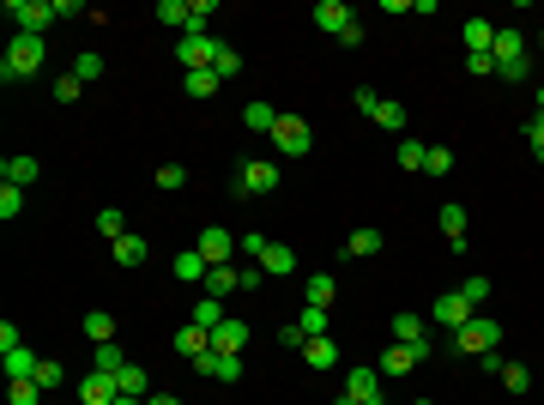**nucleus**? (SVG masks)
Masks as SVG:
<instances>
[{"label":"nucleus","mask_w":544,"mask_h":405,"mask_svg":"<svg viewBox=\"0 0 544 405\" xmlns=\"http://www.w3.org/2000/svg\"><path fill=\"white\" fill-rule=\"evenodd\" d=\"M393 345H424V351H436L430 321H424V315H411V308H400V315H393Z\"/></svg>","instance_id":"11"},{"label":"nucleus","mask_w":544,"mask_h":405,"mask_svg":"<svg viewBox=\"0 0 544 405\" xmlns=\"http://www.w3.org/2000/svg\"><path fill=\"white\" fill-rule=\"evenodd\" d=\"M303 363H308V370H333V363H339V345H333L327 333L308 339V345H303Z\"/></svg>","instance_id":"25"},{"label":"nucleus","mask_w":544,"mask_h":405,"mask_svg":"<svg viewBox=\"0 0 544 405\" xmlns=\"http://www.w3.org/2000/svg\"><path fill=\"white\" fill-rule=\"evenodd\" d=\"M272 145H278V158H308V152H315V128H308L303 115H278Z\"/></svg>","instance_id":"4"},{"label":"nucleus","mask_w":544,"mask_h":405,"mask_svg":"<svg viewBox=\"0 0 544 405\" xmlns=\"http://www.w3.org/2000/svg\"><path fill=\"white\" fill-rule=\"evenodd\" d=\"M109 254H115V267H139V261H145V237L128 230L121 242H109Z\"/></svg>","instance_id":"31"},{"label":"nucleus","mask_w":544,"mask_h":405,"mask_svg":"<svg viewBox=\"0 0 544 405\" xmlns=\"http://www.w3.org/2000/svg\"><path fill=\"white\" fill-rule=\"evenodd\" d=\"M260 272H267V278H291V272H297V248L272 242V248H267V261H260Z\"/></svg>","instance_id":"23"},{"label":"nucleus","mask_w":544,"mask_h":405,"mask_svg":"<svg viewBox=\"0 0 544 405\" xmlns=\"http://www.w3.org/2000/svg\"><path fill=\"white\" fill-rule=\"evenodd\" d=\"M297 327H303V339H321V333H327V308H303Z\"/></svg>","instance_id":"49"},{"label":"nucleus","mask_w":544,"mask_h":405,"mask_svg":"<svg viewBox=\"0 0 544 405\" xmlns=\"http://www.w3.org/2000/svg\"><path fill=\"white\" fill-rule=\"evenodd\" d=\"M454 169V152L447 145H430V158H424V175H447Z\"/></svg>","instance_id":"47"},{"label":"nucleus","mask_w":544,"mask_h":405,"mask_svg":"<svg viewBox=\"0 0 544 405\" xmlns=\"http://www.w3.org/2000/svg\"><path fill=\"white\" fill-rule=\"evenodd\" d=\"M424 357H430L424 345H387L375 370H381V381H400V375H411V370H417V363H424Z\"/></svg>","instance_id":"7"},{"label":"nucleus","mask_w":544,"mask_h":405,"mask_svg":"<svg viewBox=\"0 0 544 405\" xmlns=\"http://www.w3.org/2000/svg\"><path fill=\"white\" fill-rule=\"evenodd\" d=\"M351 19H357V12H351L345 0H321V6H315V25H321L327 36H345V25H351Z\"/></svg>","instance_id":"16"},{"label":"nucleus","mask_w":544,"mask_h":405,"mask_svg":"<svg viewBox=\"0 0 544 405\" xmlns=\"http://www.w3.org/2000/svg\"><path fill=\"white\" fill-rule=\"evenodd\" d=\"M194 248H200V254H206V267H230V254H237V237H230L224 224H206Z\"/></svg>","instance_id":"8"},{"label":"nucleus","mask_w":544,"mask_h":405,"mask_svg":"<svg viewBox=\"0 0 544 405\" xmlns=\"http://www.w3.org/2000/svg\"><path fill=\"white\" fill-rule=\"evenodd\" d=\"M36 387H43V393H55V387H67V370H61V363H55V357H43V363H36V375H31Z\"/></svg>","instance_id":"35"},{"label":"nucleus","mask_w":544,"mask_h":405,"mask_svg":"<svg viewBox=\"0 0 544 405\" xmlns=\"http://www.w3.org/2000/svg\"><path fill=\"white\" fill-rule=\"evenodd\" d=\"M369 405H387V400H369Z\"/></svg>","instance_id":"62"},{"label":"nucleus","mask_w":544,"mask_h":405,"mask_svg":"<svg viewBox=\"0 0 544 405\" xmlns=\"http://www.w3.org/2000/svg\"><path fill=\"white\" fill-rule=\"evenodd\" d=\"M212 73H218V79H237V73H242V55L230 49V43L218 49V61H212Z\"/></svg>","instance_id":"46"},{"label":"nucleus","mask_w":544,"mask_h":405,"mask_svg":"<svg viewBox=\"0 0 544 405\" xmlns=\"http://www.w3.org/2000/svg\"><path fill=\"white\" fill-rule=\"evenodd\" d=\"M85 339H91V345H115V315H109V308H91V315H85Z\"/></svg>","instance_id":"28"},{"label":"nucleus","mask_w":544,"mask_h":405,"mask_svg":"<svg viewBox=\"0 0 544 405\" xmlns=\"http://www.w3.org/2000/svg\"><path fill=\"white\" fill-rule=\"evenodd\" d=\"M73 79H79V85H91V79H103V55H97V49L73 55Z\"/></svg>","instance_id":"36"},{"label":"nucleus","mask_w":544,"mask_h":405,"mask_svg":"<svg viewBox=\"0 0 544 405\" xmlns=\"http://www.w3.org/2000/svg\"><path fill=\"white\" fill-rule=\"evenodd\" d=\"M436 224H442L447 248H454V254H466V206H454V200H447L442 212H436Z\"/></svg>","instance_id":"14"},{"label":"nucleus","mask_w":544,"mask_h":405,"mask_svg":"<svg viewBox=\"0 0 544 405\" xmlns=\"http://www.w3.org/2000/svg\"><path fill=\"white\" fill-rule=\"evenodd\" d=\"M158 188H164V194H182V188H188V169L182 164H158Z\"/></svg>","instance_id":"44"},{"label":"nucleus","mask_w":544,"mask_h":405,"mask_svg":"<svg viewBox=\"0 0 544 405\" xmlns=\"http://www.w3.org/2000/svg\"><path fill=\"white\" fill-rule=\"evenodd\" d=\"M460 297H466L472 308H484V303H490V278H466V284H460Z\"/></svg>","instance_id":"48"},{"label":"nucleus","mask_w":544,"mask_h":405,"mask_svg":"<svg viewBox=\"0 0 544 405\" xmlns=\"http://www.w3.org/2000/svg\"><path fill=\"white\" fill-rule=\"evenodd\" d=\"M212 351H224V357H242V351H248V321L224 315V321L212 327Z\"/></svg>","instance_id":"12"},{"label":"nucleus","mask_w":544,"mask_h":405,"mask_svg":"<svg viewBox=\"0 0 544 405\" xmlns=\"http://www.w3.org/2000/svg\"><path fill=\"white\" fill-rule=\"evenodd\" d=\"M417 405H436V400H417Z\"/></svg>","instance_id":"61"},{"label":"nucleus","mask_w":544,"mask_h":405,"mask_svg":"<svg viewBox=\"0 0 544 405\" xmlns=\"http://www.w3.org/2000/svg\"><path fill=\"white\" fill-rule=\"evenodd\" d=\"M502 387H509L514 400H520V393H532V370H526V363H502Z\"/></svg>","instance_id":"37"},{"label":"nucleus","mask_w":544,"mask_h":405,"mask_svg":"<svg viewBox=\"0 0 544 405\" xmlns=\"http://www.w3.org/2000/svg\"><path fill=\"white\" fill-rule=\"evenodd\" d=\"M539 115H544V79H539Z\"/></svg>","instance_id":"59"},{"label":"nucleus","mask_w":544,"mask_h":405,"mask_svg":"<svg viewBox=\"0 0 544 405\" xmlns=\"http://www.w3.org/2000/svg\"><path fill=\"white\" fill-rule=\"evenodd\" d=\"M218 321H224V303H218V297H200V303H194V327H206V333H212Z\"/></svg>","instance_id":"39"},{"label":"nucleus","mask_w":544,"mask_h":405,"mask_svg":"<svg viewBox=\"0 0 544 405\" xmlns=\"http://www.w3.org/2000/svg\"><path fill=\"white\" fill-rule=\"evenodd\" d=\"M496 345H502V321H496V315H472V321L454 333V351H460V357H484V351H496Z\"/></svg>","instance_id":"2"},{"label":"nucleus","mask_w":544,"mask_h":405,"mask_svg":"<svg viewBox=\"0 0 544 405\" xmlns=\"http://www.w3.org/2000/svg\"><path fill=\"white\" fill-rule=\"evenodd\" d=\"M212 12H218V0H194V6H188V31L182 36H206V19H212Z\"/></svg>","instance_id":"38"},{"label":"nucleus","mask_w":544,"mask_h":405,"mask_svg":"<svg viewBox=\"0 0 544 405\" xmlns=\"http://www.w3.org/2000/svg\"><path fill=\"white\" fill-rule=\"evenodd\" d=\"M188 6H194V0H164V6H158V25H175V31H188Z\"/></svg>","instance_id":"41"},{"label":"nucleus","mask_w":544,"mask_h":405,"mask_svg":"<svg viewBox=\"0 0 544 405\" xmlns=\"http://www.w3.org/2000/svg\"><path fill=\"white\" fill-rule=\"evenodd\" d=\"M115 387H121V393H128V400H145V393H152V375L139 370V363H128V370L115 375Z\"/></svg>","instance_id":"32"},{"label":"nucleus","mask_w":544,"mask_h":405,"mask_svg":"<svg viewBox=\"0 0 544 405\" xmlns=\"http://www.w3.org/2000/svg\"><path fill=\"white\" fill-rule=\"evenodd\" d=\"M345 400H357V405L381 400V370H375V363H351V375H345Z\"/></svg>","instance_id":"9"},{"label":"nucleus","mask_w":544,"mask_h":405,"mask_svg":"<svg viewBox=\"0 0 544 405\" xmlns=\"http://www.w3.org/2000/svg\"><path fill=\"white\" fill-rule=\"evenodd\" d=\"M6 19H12L25 36H43L61 12H55V0H6Z\"/></svg>","instance_id":"5"},{"label":"nucleus","mask_w":544,"mask_h":405,"mask_svg":"<svg viewBox=\"0 0 544 405\" xmlns=\"http://www.w3.org/2000/svg\"><path fill=\"white\" fill-rule=\"evenodd\" d=\"M381 254V230H351V242L339 248V261H369Z\"/></svg>","instance_id":"22"},{"label":"nucleus","mask_w":544,"mask_h":405,"mask_svg":"<svg viewBox=\"0 0 544 405\" xmlns=\"http://www.w3.org/2000/svg\"><path fill=\"white\" fill-rule=\"evenodd\" d=\"M496 67H514V61H526V31H514V25H496Z\"/></svg>","instance_id":"13"},{"label":"nucleus","mask_w":544,"mask_h":405,"mask_svg":"<svg viewBox=\"0 0 544 405\" xmlns=\"http://www.w3.org/2000/svg\"><path fill=\"white\" fill-rule=\"evenodd\" d=\"M19 345H25V339H19V327H12V321H0V351H19Z\"/></svg>","instance_id":"55"},{"label":"nucleus","mask_w":544,"mask_h":405,"mask_svg":"<svg viewBox=\"0 0 544 405\" xmlns=\"http://www.w3.org/2000/svg\"><path fill=\"white\" fill-rule=\"evenodd\" d=\"M43 61H49L43 36H25V31H12V43H6V55H0V79H6V85H19V79H36V73H43Z\"/></svg>","instance_id":"1"},{"label":"nucleus","mask_w":544,"mask_h":405,"mask_svg":"<svg viewBox=\"0 0 544 405\" xmlns=\"http://www.w3.org/2000/svg\"><path fill=\"white\" fill-rule=\"evenodd\" d=\"M278 182H284V169H278V164H267V158H242V164H237V182H230V194H237V200H248V194H272Z\"/></svg>","instance_id":"3"},{"label":"nucleus","mask_w":544,"mask_h":405,"mask_svg":"<svg viewBox=\"0 0 544 405\" xmlns=\"http://www.w3.org/2000/svg\"><path fill=\"white\" fill-rule=\"evenodd\" d=\"M260 278H267V272H260V267H237V284H242V291H254Z\"/></svg>","instance_id":"56"},{"label":"nucleus","mask_w":544,"mask_h":405,"mask_svg":"<svg viewBox=\"0 0 544 405\" xmlns=\"http://www.w3.org/2000/svg\"><path fill=\"white\" fill-rule=\"evenodd\" d=\"M97 237H103V242H121V237H128V212L103 206V212H97Z\"/></svg>","instance_id":"34"},{"label":"nucleus","mask_w":544,"mask_h":405,"mask_svg":"<svg viewBox=\"0 0 544 405\" xmlns=\"http://www.w3.org/2000/svg\"><path fill=\"white\" fill-rule=\"evenodd\" d=\"M242 128H248V134H267L272 139V128H278V109H272V103H242Z\"/></svg>","instance_id":"18"},{"label":"nucleus","mask_w":544,"mask_h":405,"mask_svg":"<svg viewBox=\"0 0 544 405\" xmlns=\"http://www.w3.org/2000/svg\"><path fill=\"white\" fill-rule=\"evenodd\" d=\"M424 158H430L424 139H400V169H424Z\"/></svg>","instance_id":"43"},{"label":"nucleus","mask_w":544,"mask_h":405,"mask_svg":"<svg viewBox=\"0 0 544 405\" xmlns=\"http://www.w3.org/2000/svg\"><path fill=\"white\" fill-rule=\"evenodd\" d=\"M79 91H85V85H79L73 73H61V79H55V103H79Z\"/></svg>","instance_id":"51"},{"label":"nucleus","mask_w":544,"mask_h":405,"mask_svg":"<svg viewBox=\"0 0 544 405\" xmlns=\"http://www.w3.org/2000/svg\"><path fill=\"white\" fill-rule=\"evenodd\" d=\"M115 405H145V400H128V393H121V400H115Z\"/></svg>","instance_id":"58"},{"label":"nucleus","mask_w":544,"mask_h":405,"mask_svg":"<svg viewBox=\"0 0 544 405\" xmlns=\"http://www.w3.org/2000/svg\"><path fill=\"white\" fill-rule=\"evenodd\" d=\"M182 85H188V97L212 103V97H218V85H224V79H218V73H212V67H194V73H188V79H182Z\"/></svg>","instance_id":"27"},{"label":"nucleus","mask_w":544,"mask_h":405,"mask_svg":"<svg viewBox=\"0 0 544 405\" xmlns=\"http://www.w3.org/2000/svg\"><path fill=\"white\" fill-rule=\"evenodd\" d=\"M212 381H224V387H237V381H242V357H224V351H218V375H212Z\"/></svg>","instance_id":"50"},{"label":"nucleus","mask_w":544,"mask_h":405,"mask_svg":"<svg viewBox=\"0 0 544 405\" xmlns=\"http://www.w3.org/2000/svg\"><path fill=\"white\" fill-rule=\"evenodd\" d=\"M6 405H43V387L36 381H6Z\"/></svg>","instance_id":"40"},{"label":"nucleus","mask_w":544,"mask_h":405,"mask_svg":"<svg viewBox=\"0 0 544 405\" xmlns=\"http://www.w3.org/2000/svg\"><path fill=\"white\" fill-rule=\"evenodd\" d=\"M339 405H357V400H345V393H339Z\"/></svg>","instance_id":"60"},{"label":"nucleus","mask_w":544,"mask_h":405,"mask_svg":"<svg viewBox=\"0 0 544 405\" xmlns=\"http://www.w3.org/2000/svg\"><path fill=\"white\" fill-rule=\"evenodd\" d=\"M0 363H6V381H31V375H36V363H43V357H36V351H25V345H19V351H0Z\"/></svg>","instance_id":"21"},{"label":"nucleus","mask_w":544,"mask_h":405,"mask_svg":"<svg viewBox=\"0 0 544 405\" xmlns=\"http://www.w3.org/2000/svg\"><path fill=\"white\" fill-rule=\"evenodd\" d=\"M526 145H532V158L544 164V115H532V121H526Z\"/></svg>","instance_id":"53"},{"label":"nucleus","mask_w":544,"mask_h":405,"mask_svg":"<svg viewBox=\"0 0 544 405\" xmlns=\"http://www.w3.org/2000/svg\"><path fill=\"white\" fill-rule=\"evenodd\" d=\"M19 212H25V188H12V182H0V218L12 224Z\"/></svg>","instance_id":"42"},{"label":"nucleus","mask_w":544,"mask_h":405,"mask_svg":"<svg viewBox=\"0 0 544 405\" xmlns=\"http://www.w3.org/2000/svg\"><path fill=\"white\" fill-rule=\"evenodd\" d=\"M466 55H490V49H496V25H490V19H466Z\"/></svg>","instance_id":"19"},{"label":"nucleus","mask_w":544,"mask_h":405,"mask_svg":"<svg viewBox=\"0 0 544 405\" xmlns=\"http://www.w3.org/2000/svg\"><path fill=\"white\" fill-rule=\"evenodd\" d=\"M466 73H478V79H490V73H496V55H466Z\"/></svg>","instance_id":"54"},{"label":"nucleus","mask_w":544,"mask_h":405,"mask_svg":"<svg viewBox=\"0 0 544 405\" xmlns=\"http://www.w3.org/2000/svg\"><path fill=\"white\" fill-rule=\"evenodd\" d=\"M351 109H363V115H375V109H381V91H369V85H357V91H351Z\"/></svg>","instance_id":"52"},{"label":"nucleus","mask_w":544,"mask_h":405,"mask_svg":"<svg viewBox=\"0 0 544 405\" xmlns=\"http://www.w3.org/2000/svg\"><path fill=\"white\" fill-rule=\"evenodd\" d=\"M242 284H237V267H212L206 272V297H218V303H224V297H237Z\"/></svg>","instance_id":"30"},{"label":"nucleus","mask_w":544,"mask_h":405,"mask_svg":"<svg viewBox=\"0 0 544 405\" xmlns=\"http://www.w3.org/2000/svg\"><path fill=\"white\" fill-rule=\"evenodd\" d=\"M175 351H182V357L194 363V357H206V351H212V333H206V327H194V321H188V327L175 333Z\"/></svg>","instance_id":"24"},{"label":"nucleus","mask_w":544,"mask_h":405,"mask_svg":"<svg viewBox=\"0 0 544 405\" xmlns=\"http://www.w3.org/2000/svg\"><path fill=\"white\" fill-rule=\"evenodd\" d=\"M36 175H43V164L25 158V152H19V158H0V182H12V188H31Z\"/></svg>","instance_id":"17"},{"label":"nucleus","mask_w":544,"mask_h":405,"mask_svg":"<svg viewBox=\"0 0 544 405\" xmlns=\"http://www.w3.org/2000/svg\"><path fill=\"white\" fill-rule=\"evenodd\" d=\"M145 405H182L175 393H145Z\"/></svg>","instance_id":"57"},{"label":"nucleus","mask_w":544,"mask_h":405,"mask_svg":"<svg viewBox=\"0 0 544 405\" xmlns=\"http://www.w3.org/2000/svg\"><path fill=\"white\" fill-rule=\"evenodd\" d=\"M79 400H85V405H115V400H121V387H115V375L91 370L85 381H79Z\"/></svg>","instance_id":"15"},{"label":"nucleus","mask_w":544,"mask_h":405,"mask_svg":"<svg viewBox=\"0 0 544 405\" xmlns=\"http://www.w3.org/2000/svg\"><path fill=\"white\" fill-rule=\"evenodd\" d=\"M267 248H272V242L260 237V230H248V237H237V254H248V261H254V267H260V261H267Z\"/></svg>","instance_id":"45"},{"label":"nucleus","mask_w":544,"mask_h":405,"mask_svg":"<svg viewBox=\"0 0 544 405\" xmlns=\"http://www.w3.org/2000/svg\"><path fill=\"white\" fill-rule=\"evenodd\" d=\"M91 370L97 375H121L128 370V351H121V345H91Z\"/></svg>","instance_id":"26"},{"label":"nucleus","mask_w":544,"mask_h":405,"mask_svg":"<svg viewBox=\"0 0 544 405\" xmlns=\"http://www.w3.org/2000/svg\"><path fill=\"white\" fill-rule=\"evenodd\" d=\"M369 121H375V128H387V134H406V121H411V115H406V109H400L393 97H381V109H375Z\"/></svg>","instance_id":"33"},{"label":"nucleus","mask_w":544,"mask_h":405,"mask_svg":"<svg viewBox=\"0 0 544 405\" xmlns=\"http://www.w3.org/2000/svg\"><path fill=\"white\" fill-rule=\"evenodd\" d=\"M170 267H175V278H182V284H206V272H212V267H206V254H200V248H182V254H175Z\"/></svg>","instance_id":"20"},{"label":"nucleus","mask_w":544,"mask_h":405,"mask_svg":"<svg viewBox=\"0 0 544 405\" xmlns=\"http://www.w3.org/2000/svg\"><path fill=\"white\" fill-rule=\"evenodd\" d=\"M478 308L466 303V297H460V291H442V297H436V303H430V321H436V327H447V333H460V327H466V321H472Z\"/></svg>","instance_id":"6"},{"label":"nucleus","mask_w":544,"mask_h":405,"mask_svg":"<svg viewBox=\"0 0 544 405\" xmlns=\"http://www.w3.org/2000/svg\"><path fill=\"white\" fill-rule=\"evenodd\" d=\"M333 297H339L333 272H308V308H333Z\"/></svg>","instance_id":"29"},{"label":"nucleus","mask_w":544,"mask_h":405,"mask_svg":"<svg viewBox=\"0 0 544 405\" xmlns=\"http://www.w3.org/2000/svg\"><path fill=\"white\" fill-rule=\"evenodd\" d=\"M218 49H224L218 36H182V43H175V61L194 73V67H212V61H218Z\"/></svg>","instance_id":"10"}]
</instances>
